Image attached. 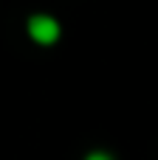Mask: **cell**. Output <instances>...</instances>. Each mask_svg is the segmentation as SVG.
I'll use <instances>...</instances> for the list:
<instances>
[{"label": "cell", "mask_w": 158, "mask_h": 160, "mask_svg": "<svg viewBox=\"0 0 158 160\" xmlns=\"http://www.w3.org/2000/svg\"><path fill=\"white\" fill-rule=\"evenodd\" d=\"M25 31H28V37H31L37 45H42V48L54 45V42L59 39V34H62L59 22H57L51 14H31L28 22H25Z\"/></svg>", "instance_id": "cell-1"}, {"label": "cell", "mask_w": 158, "mask_h": 160, "mask_svg": "<svg viewBox=\"0 0 158 160\" xmlns=\"http://www.w3.org/2000/svg\"><path fill=\"white\" fill-rule=\"evenodd\" d=\"M85 160H113V155H110V152H105V149H93V152H88V155H85Z\"/></svg>", "instance_id": "cell-2"}]
</instances>
